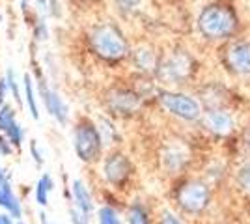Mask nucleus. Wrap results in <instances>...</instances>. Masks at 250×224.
<instances>
[{
	"label": "nucleus",
	"instance_id": "obj_1",
	"mask_svg": "<svg viewBox=\"0 0 250 224\" xmlns=\"http://www.w3.org/2000/svg\"><path fill=\"white\" fill-rule=\"evenodd\" d=\"M92 47L95 53L106 60H120L127 53V43L124 36L110 24L97 26L92 32Z\"/></svg>",
	"mask_w": 250,
	"mask_h": 224
},
{
	"label": "nucleus",
	"instance_id": "obj_2",
	"mask_svg": "<svg viewBox=\"0 0 250 224\" xmlns=\"http://www.w3.org/2000/svg\"><path fill=\"white\" fill-rule=\"evenodd\" d=\"M200 30L208 38H224L233 32L235 28V17L233 13L220 6L206 8L200 15Z\"/></svg>",
	"mask_w": 250,
	"mask_h": 224
},
{
	"label": "nucleus",
	"instance_id": "obj_3",
	"mask_svg": "<svg viewBox=\"0 0 250 224\" xmlns=\"http://www.w3.org/2000/svg\"><path fill=\"white\" fill-rule=\"evenodd\" d=\"M101 142H103L101 135L92 123H81L75 131V151H77L79 159L86 161V163L94 161L99 155Z\"/></svg>",
	"mask_w": 250,
	"mask_h": 224
},
{
	"label": "nucleus",
	"instance_id": "obj_4",
	"mask_svg": "<svg viewBox=\"0 0 250 224\" xmlns=\"http://www.w3.org/2000/svg\"><path fill=\"white\" fill-rule=\"evenodd\" d=\"M161 103L168 112L181 120H196L200 116V105L192 97L183 94H163Z\"/></svg>",
	"mask_w": 250,
	"mask_h": 224
},
{
	"label": "nucleus",
	"instance_id": "obj_5",
	"mask_svg": "<svg viewBox=\"0 0 250 224\" xmlns=\"http://www.w3.org/2000/svg\"><path fill=\"white\" fill-rule=\"evenodd\" d=\"M40 96H42V103L45 105L47 108V112L51 114L60 125H65L67 123V120H69V108L65 105V101L62 99V96L56 92V90H52L47 86L45 82V79L40 81Z\"/></svg>",
	"mask_w": 250,
	"mask_h": 224
},
{
	"label": "nucleus",
	"instance_id": "obj_6",
	"mask_svg": "<svg viewBox=\"0 0 250 224\" xmlns=\"http://www.w3.org/2000/svg\"><path fill=\"white\" fill-rule=\"evenodd\" d=\"M209 202V191L206 185L202 183H190L187 187H183L179 192V204L183 209L187 211H202Z\"/></svg>",
	"mask_w": 250,
	"mask_h": 224
},
{
	"label": "nucleus",
	"instance_id": "obj_7",
	"mask_svg": "<svg viewBox=\"0 0 250 224\" xmlns=\"http://www.w3.org/2000/svg\"><path fill=\"white\" fill-rule=\"evenodd\" d=\"M188 58L185 54H172L165 64L161 65V77L165 81L177 82L188 75Z\"/></svg>",
	"mask_w": 250,
	"mask_h": 224
},
{
	"label": "nucleus",
	"instance_id": "obj_8",
	"mask_svg": "<svg viewBox=\"0 0 250 224\" xmlns=\"http://www.w3.org/2000/svg\"><path fill=\"white\" fill-rule=\"evenodd\" d=\"M0 207L6 209V213H10L15 221H19L22 217V205L19 198L15 196L13 187L6 176L0 178Z\"/></svg>",
	"mask_w": 250,
	"mask_h": 224
},
{
	"label": "nucleus",
	"instance_id": "obj_9",
	"mask_svg": "<svg viewBox=\"0 0 250 224\" xmlns=\"http://www.w3.org/2000/svg\"><path fill=\"white\" fill-rule=\"evenodd\" d=\"M228 64L239 71V73H250V43L239 41L233 43L228 49Z\"/></svg>",
	"mask_w": 250,
	"mask_h": 224
},
{
	"label": "nucleus",
	"instance_id": "obj_10",
	"mask_svg": "<svg viewBox=\"0 0 250 224\" xmlns=\"http://www.w3.org/2000/svg\"><path fill=\"white\" fill-rule=\"evenodd\" d=\"M104 176L110 183H122L129 176V163L124 155L116 153L104 163Z\"/></svg>",
	"mask_w": 250,
	"mask_h": 224
},
{
	"label": "nucleus",
	"instance_id": "obj_11",
	"mask_svg": "<svg viewBox=\"0 0 250 224\" xmlns=\"http://www.w3.org/2000/svg\"><path fill=\"white\" fill-rule=\"evenodd\" d=\"M71 194H73V202L75 207L81 211L83 215H88L94 211V202H92V196H90V191L86 189L81 180H75L73 185H71Z\"/></svg>",
	"mask_w": 250,
	"mask_h": 224
},
{
	"label": "nucleus",
	"instance_id": "obj_12",
	"mask_svg": "<svg viewBox=\"0 0 250 224\" xmlns=\"http://www.w3.org/2000/svg\"><path fill=\"white\" fill-rule=\"evenodd\" d=\"M206 125H208L213 133H219V135H226L233 129V120L229 114L222 112V110H213L206 116Z\"/></svg>",
	"mask_w": 250,
	"mask_h": 224
},
{
	"label": "nucleus",
	"instance_id": "obj_13",
	"mask_svg": "<svg viewBox=\"0 0 250 224\" xmlns=\"http://www.w3.org/2000/svg\"><path fill=\"white\" fill-rule=\"evenodd\" d=\"M110 107L120 114H127L138 108V97L131 92H116L110 97Z\"/></svg>",
	"mask_w": 250,
	"mask_h": 224
},
{
	"label": "nucleus",
	"instance_id": "obj_14",
	"mask_svg": "<svg viewBox=\"0 0 250 224\" xmlns=\"http://www.w3.org/2000/svg\"><path fill=\"white\" fill-rule=\"evenodd\" d=\"M22 96H24V103L26 108L30 110V114L34 120H40V107H38V97H36V90H34V82L32 77L28 73L22 79Z\"/></svg>",
	"mask_w": 250,
	"mask_h": 224
},
{
	"label": "nucleus",
	"instance_id": "obj_15",
	"mask_svg": "<svg viewBox=\"0 0 250 224\" xmlns=\"http://www.w3.org/2000/svg\"><path fill=\"white\" fill-rule=\"evenodd\" d=\"M52 189H54L52 178L49 174H43L42 178H40V182H38V185H36V202H38V205L45 207L49 204V194L52 192Z\"/></svg>",
	"mask_w": 250,
	"mask_h": 224
},
{
	"label": "nucleus",
	"instance_id": "obj_16",
	"mask_svg": "<svg viewBox=\"0 0 250 224\" xmlns=\"http://www.w3.org/2000/svg\"><path fill=\"white\" fill-rule=\"evenodd\" d=\"M2 81H4V84L8 88V92H11V96L13 99L17 101V103H21V88H19V81H17V73L13 71V69H8L6 75L2 77Z\"/></svg>",
	"mask_w": 250,
	"mask_h": 224
},
{
	"label": "nucleus",
	"instance_id": "obj_17",
	"mask_svg": "<svg viewBox=\"0 0 250 224\" xmlns=\"http://www.w3.org/2000/svg\"><path fill=\"white\" fill-rule=\"evenodd\" d=\"M15 122H17V114L11 105H4L0 108V133H6Z\"/></svg>",
	"mask_w": 250,
	"mask_h": 224
},
{
	"label": "nucleus",
	"instance_id": "obj_18",
	"mask_svg": "<svg viewBox=\"0 0 250 224\" xmlns=\"http://www.w3.org/2000/svg\"><path fill=\"white\" fill-rule=\"evenodd\" d=\"M38 11L43 17H58L60 15V2L58 0H36Z\"/></svg>",
	"mask_w": 250,
	"mask_h": 224
},
{
	"label": "nucleus",
	"instance_id": "obj_19",
	"mask_svg": "<svg viewBox=\"0 0 250 224\" xmlns=\"http://www.w3.org/2000/svg\"><path fill=\"white\" fill-rule=\"evenodd\" d=\"M4 135H6V139L10 140V144L13 146V148H21L22 140H24V129H22L21 123L15 122Z\"/></svg>",
	"mask_w": 250,
	"mask_h": 224
},
{
	"label": "nucleus",
	"instance_id": "obj_20",
	"mask_svg": "<svg viewBox=\"0 0 250 224\" xmlns=\"http://www.w3.org/2000/svg\"><path fill=\"white\" fill-rule=\"evenodd\" d=\"M99 224H122L112 207H101L99 209Z\"/></svg>",
	"mask_w": 250,
	"mask_h": 224
},
{
	"label": "nucleus",
	"instance_id": "obj_21",
	"mask_svg": "<svg viewBox=\"0 0 250 224\" xmlns=\"http://www.w3.org/2000/svg\"><path fill=\"white\" fill-rule=\"evenodd\" d=\"M153 54L147 53V51H138L136 53V65L142 67V69H151L153 67Z\"/></svg>",
	"mask_w": 250,
	"mask_h": 224
},
{
	"label": "nucleus",
	"instance_id": "obj_22",
	"mask_svg": "<svg viewBox=\"0 0 250 224\" xmlns=\"http://www.w3.org/2000/svg\"><path fill=\"white\" fill-rule=\"evenodd\" d=\"M165 163H167V168L176 170V168H179L183 164V153H176V151L170 149V153L165 157Z\"/></svg>",
	"mask_w": 250,
	"mask_h": 224
},
{
	"label": "nucleus",
	"instance_id": "obj_23",
	"mask_svg": "<svg viewBox=\"0 0 250 224\" xmlns=\"http://www.w3.org/2000/svg\"><path fill=\"white\" fill-rule=\"evenodd\" d=\"M129 221H131V224H149V223H147L146 211H144L142 207H138V205H135V207L131 209Z\"/></svg>",
	"mask_w": 250,
	"mask_h": 224
},
{
	"label": "nucleus",
	"instance_id": "obj_24",
	"mask_svg": "<svg viewBox=\"0 0 250 224\" xmlns=\"http://www.w3.org/2000/svg\"><path fill=\"white\" fill-rule=\"evenodd\" d=\"M34 36L38 41H45L49 38V28L45 24V19H40V21L34 24Z\"/></svg>",
	"mask_w": 250,
	"mask_h": 224
},
{
	"label": "nucleus",
	"instance_id": "obj_25",
	"mask_svg": "<svg viewBox=\"0 0 250 224\" xmlns=\"http://www.w3.org/2000/svg\"><path fill=\"white\" fill-rule=\"evenodd\" d=\"M237 178H239V183L247 189V191H250V164H247V166H243L239 170V174H237Z\"/></svg>",
	"mask_w": 250,
	"mask_h": 224
},
{
	"label": "nucleus",
	"instance_id": "obj_26",
	"mask_svg": "<svg viewBox=\"0 0 250 224\" xmlns=\"http://www.w3.org/2000/svg\"><path fill=\"white\" fill-rule=\"evenodd\" d=\"M13 153V146L10 144V140L6 139V135H0V157H10Z\"/></svg>",
	"mask_w": 250,
	"mask_h": 224
},
{
	"label": "nucleus",
	"instance_id": "obj_27",
	"mask_svg": "<svg viewBox=\"0 0 250 224\" xmlns=\"http://www.w3.org/2000/svg\"><path fill=\"white\" fill-rule=\"evenodd\" d=\"M30 153H32V159H34V163H36L38 166H42V164H43V155H42V151H40V146H38V142H36V140H32V142H30Z\"/></svg>",
	"mask_w": 250,
	"mask_h": 224
},
{
	"label": "nucleus",
	"instance_id": "obj_28",
	"mask_svg": "<svg viewBox=\"0 0 250 224\" xmlns=\"http://www.w3.org/2000/svg\"><path fill=\"white\" fill-rule=\"evenodd\" d=\"M71 221H73V224H90L88 223V217L81 213L79 209H73V211H71Z\"/></svg>",
	"mask_w": 250,
	"mask_h": 224
},
{
	"label": "nucleus",
	"instance_id": "obj_29",
	"mask_svg": "<svg viewBox=\"0 0 250 224\" xmlns=\"http://www.w3.org/2000/svg\"><path fill=\"white\" fill-rule=\"evenodd\" d=\"M6 94H8V88L4 84V81L0 79V108L6 105Z\"/></svg>",
	"mask_w": 250,
	"mask_h": 224
},
{
	"label": "nucleus",
	"instance_id": "obj_30",
	"mask_svg": "<svg viewBox=\"0 0 250 224\" xmlns=\"http://www.w3.org/2000/svg\"><path fill=\"white\" fill-rule=\"evenodd\" d=\"M161 224H181L179 223V219L177 217H174L172 213H165V217H163V223Z\"/></svg>",
	"mask_w": 250,
	"mask_h": 224
},
{
	"label": "nucleus",
	"instance_id": "obj_31",
	"mask_svg": "<svg viewBox=\"0 0 250 224\" xmlns=\"http://www.w3.org/2000/svg\"><path fill=\"white\" fill-rule=\"evenodd\" d=\"M28 2H30V0H22V8H26V6H28Z\"/></svg>",
	"mask_w": 250,
	"mask_h": 224
},
{
	"label": "nucleus",
	"instance_id": "obj_32",
	"mask_svg": "<svg viewBox=\"0 0 250 224\" xmlns=\"http://www.w3.org/2000/svg\"><path fill=\"white\" fill-rule=\"evenodd\" d=\"M2 176H6V174H4V170H2V166H0V178H2Z\"/></svg>",
	"mask_w": 250,
	"mask_h": 224
},
{
	"label": "nucleus",
	"instance_id": "obj_33",
	"mask_svg": "<svg viewBox=\"0 0 250 224\" xmlns=\"http://www.w3.org/2000/svg\"><path fill=\"white\" fill-rule=\"evenodd\" d=\"M43 224H56V223H45V221H43Z\"/></svg>",
	"mask_w": 250,
	"mask_h": 224
},
{
	"label": "nucleus",
	"instance_id": "obj_34",
	"mask_svg": "<svg viewBox=\"0 0 250 224\" xmlns=\"http://www.w3.org/2000/svg\"><path fill=\"white\" fill-rule=\"evenodd\" d=\"M19 224H24V223H19Z\"/></svg>",
	"mask_w": 250,
	"mask_h": 224
}]
</instances>
